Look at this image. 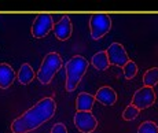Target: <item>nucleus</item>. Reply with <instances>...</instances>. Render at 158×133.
Segmentation results:
<instances>
[{
    "label": "nucleus",
    "instance_id": "nucleus-1",
    "mask_svg": "<svg viewBox=\"0 0 158 133\" xmlns=\"http://www.w3.org/2000/svg\"><path fill=\"white\" fill-rule=\"evenodd\" d=\"M56 103L52 98H43L35 106L26 110L22 115L15 118L11 123L13 133H29L55 115Z\"/></svg>",
    "mask_w": 158,
    "mask_h": 133
},
{
    "label": "nucleus",
    "instance_id": "nucleus-2",
    "mask_svg": "<svg viewBox=\"0 0 158 133\" xmlns=\"http://www.w3.org/2000/svg\"><path fill=\"white\" fill-rule=\"evenodd\" d=\"M89 62L81 55H74L65 65L66 69V91L73 92L85 74Z\"/></svg>",
    "mask_w": 158,
    "mask_h": 133
},
{
    "label": "nucleus",
    "instance_id": "nucleus-3",
    "mask_svg": "<svg viewBox=\"0 0 158 133\" xmlns=\"http://www.w3.org/2000/svg\"><path fill=\"white\" fill-rule=\"evenodd\" d=\"M62 67V58L58 52H50L44 56L43 62L40 65V69L37 71V80L41 84L47 85L52 81L55 74Z\"/></svg>",
    "mask_w": 158,
    "mask_h": 133
},
{
    "label": "nucleus",
    "instance_id": "nucleus-4",
    "mask_svg": "<svg viewBox=\"0 0 158 133\" xmlns=\"http://www.w3.org/2000/svg\"><path fill=\"white\" fill-rule=\"evenodd\" d=\"M111 29V18L107 14H94L89 19L91 37L94 40H99L106 36Z\"/></svg>",
    "mask_w": 158,
    "mask_h": 133
},
{
    "label": "nucleus",
    "instance_id": "nucleus-5",
    "mask_svg": "<svg viewBox=\"0 0 158 133\" xmlns=\"http://www.w3.org/2000/svg\"><path fill=\"white\" fill-rule=\"evenodd\" d=\"M156 92L153 88H148V87H142L133 93L132 96V102L131 104L135 106L139 111L140 110H146V108L151 107L156 102Z\"/></svg>",
    "mask_w": 158,
    "mask_h": 133
},
{
    "label": "nucleus",
    "instance_id": "nucleus-6",
    "mask_svg": "<svg viewBox=\"0 0 158 133\" xmlns=\"http://www.w3.org/2000/svg\"><path fill=\"white\" fill-rule=\"evenodd\" d=\"M74 125L81 133H92L98 128V119L91 111H77L74 114Z\"/></svg>",
    "mask_w": 158,
    "mask_h": 133
},
{
    "label": "nucleus",
    "instance_id": "nucleus-7",
    "mask_svg": "<svg viewBox=\"0 0 158 133\" xmlns=\"http://www.w3.org/2000/svg\"><path fill=\"white\" fill-rule=\"evenodd\" d=\"M54 28L52 15L50 14H40L36 17L32 25V34L35 38H43Z\"/></svg>",
    "mask_w": 158,
    "mask_h": 133
},
{
    "label": "nucleus",
    "instance_id": "nucleus-8",
    "mask_svg": "<svg viewBox=\"0 0 158 133\" xmlns=\"http://www.w3.org/2000/svg\"><path fill=\"white\" fill-rule=\"evenodd\" d=\"M106 54H107L110 65L118 66V67H124L131 60L128 56V52L124 48V45L120 43H111L109 45L107 50H106Z\"/></svg>",
    "mask_w": 158,
    "mask_h": 133
},
{
    "label": "nucleus",
    "instance_id": "nucleus-9",
    "mask_svg": "<svg viewBox=\"0 0 158 133\" xmlns=\"http://www.w3.org/2000/svg\"><path fill=\"white\" fill-rule=\"evenodd\" d=\"M52 30H54V34H55V37L58 40L66 41L73 33V26H72L70 18H69L68 15H63V17L58 21V23L54 25Z\"/></svg>",
    "mask_w": 158,
    "mask_h": 133
},
{
    "label": "nucleus",
    "instance_id": "nucleus-10",
    "mask_svg": "<svg viewBox=\"0 0 158 133\" xmlns=\"http://www.w3.org/2000/svg\"><path fill=\"white\" fill-rule=\"evenodd\" d=\"M15 78H17V74H15L14 69L8 63H0V88H10Z\"/></svg>",
    "mask_w": 158,
    "mask_h": 133
},
{
    "label": "nucleus",
    "instance_id": "nucleus-11",
    "mask_svg": "<svg viewBox=\"0 0 158 133\" xmlns=\"http://www.w3.org/2000/svg\"><path fill=\"white\" fill-rule=\"evenodd\" d=\"M95 100H98L103 106H113L117 103V92L111 87H102L96 92Z\"/></svg>",
    "mask_w": 158,
    "mask_h": 133
},
{
    "label": "nucleus",
    "instance_id": "nucleus-12",
    "mask_svg": "<svg viewBox=\"0 0 158 133\" xmlns=\"http://www.w3.org/2000/svg\"><path fill=\"white\" fill-rule=\"evenodd\" d=\"M95 103V96L88 92H81L76 99V108L77 111H91Z\"/></svg>",
    "mask_w": 158,
    "mask_h": 133
},
{
    "label": "nucleus",
    "instance_id": "nucleus-13",
    "mask_svg": "<svg viewBox=\"0 0 158 133\" xmlns=\"http://www.w3.org/2000/svg\"><path fill=\"white\" fill-rule=\"evenodd\" d=\"M35 77H36V73L29 63H23V65L19 67L18 74H17L18 81H19L22 85H28V84H30L33 80H35Z\"/></svg>",
    "mask_w": 158,
    "mask_h": 133
},
{
    "label": "nucleus",
    "instance_id": "nucleus-14",
    "mask_svg": "<svg viewBox=\"0 0 158 133\" xmlns=\"http://www.w3.org/2000/svg\"><path fill=\"white\" fill-rule=\"evenodd\" d=\"M91 63H92V66L96 70H101V71H105L110 67V62H109L106 51H99V52H96L95 55L92 56V59H91Z\"/></svg>",
    "mask_w": 158,
    "mask_h": 133
},
{
    "label": "nucleus",
    "instance_id": "nucleus-15",
    "mask_svg": "<svg viewBox=\"0 0 158 133\" xmlns=\"http://www.w3.org/2000/svg\"><path fill=\"white\" fill-rule=\"evenodd\" d=\"M143 84L144 87L154 88L158 84V67H151L143 74Z\"/></svg>",
    "mask_w": 158,
    "mask_h": 133
},
{
    "label": "nucleus",
    "instance_id": "nucleus-16",
    "mask_svg": "<svg viewBox=\"0 0 158 133\" xmlns=\"http://www.w3.org/2000/svg\"><path fill=\"white\" fill-rule=\"evenodd\" d=\"M123 70H124V77H125L127 80H132V78L138 74V66H136V63L133 62V60H129L123 67Z\"/></svg>",
    "mask_w": 158,
    "mask_h": 133
},
{
    "label": "nucleus",
    "instance_id": "nucleus-17",
    "mask_svg": "<svg viewBox=\"0 0 158 133\" xmlns=\"http://www.w3.org/2000/svg\"><path fill=\"white\" fill-rule=\"evenodd\" d=\"M138 133H158V126L153 121H144L139 126Z\"/></svg>",
    "mask_w": 158,
    "mask_h": 133
},
{
    "label": "nucleus",
    "instance_id": "nucleus-18",
    "mask_svg": "<svg viewBox=\"0 0 158 133\" xmlns=\"http://www.w3.org/2000/svg\"><path fill=\"white\" fill-rule=\"evenodd\" d=\"M139 114H140V111H139L138 108L135 107V106L129 104L128 107H127L125 110H124V113H123V118L125 119V121H133V119L138 118Z\"/></svg>",
    "mask_w": 158,
    "mask_h": 133
},
{
    "label": "nucleus",
    "instance_id": "nucleus-19",
    "mask_svg": "<svg viewBox=\"0 0 158 133\" xmlns=\"http://www.w3.org/2000/svg\"><path fill=\"white\" fill-rule=\"evenodd\" d=\"M51 133H68V129H66L65 123L58 122V123H55V125L52 126V129H51Z\"/></svg>",
    "mask_w": 158,
    "mask_h": 133
}]
</instances>
